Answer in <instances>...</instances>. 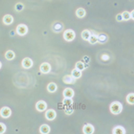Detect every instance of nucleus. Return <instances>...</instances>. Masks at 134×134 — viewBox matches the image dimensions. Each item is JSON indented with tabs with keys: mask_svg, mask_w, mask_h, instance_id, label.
Listing matches in <instances>:
<instances>
[{
	"mask_svg": "<svg viewBox=\"0 0 134 134\" xmlns=\"http://www.w3.org/2000/svg\"><path fill=\"white\" fill-rule=\"evenodd\" d=\"M126 101L130 105H134V93H129L126 97Z\"/></svg>",
	"mask_w": 134,
	"mask_h": 134,
	"instance_id": "5701e85b",
	"label": "nucleus"
},
{
	"mask_svg": "<svg viewBox=\"0 0 134 134\" xmlns=\"http://www.w3.org/2000/svg\"><path fill=\"white\" fill-rule=\"evenodd\" d=\"M63 29H64V25H63L60 21H55V23L52 25V30H53V31L55 32V33H58V32L62 31Z\"/></svg>",
	"mask_w": 134,
	"mask_h": 134,
	"instance_id": "9b49d317",
	"label": "nucleus"
},
{
	"mask_svg": "<svg viewBox=\"0 0 134 134\" xmlns=\"http://www.w3.org/2000/svg\"><path fill=\"white\" fill-rule=\"evenodd\" d=\"M63 37H64V38L65 41L71 42L75 38L76 34H75V32L73 31L72 30H66V31H64V34H63Z\"/></svg>",
	"mask_w": 134,
	"mask_h": 134,
	"instance_id": "f03ea898",
	"label": "nucleus"
},
{
	"mask_svg": "<svg viewBox=\"0 0 134 134\" xmlns=\"http://www.w3.org/2000/svg\"><path fill=\"white\" fill-rule=\"evenodd\" d=\"M6 131V126L5 124L3 122H0V134H3L5 133Z\"/></svg>",
	"mask_w": 134,
	"mask_h": 134,
	"instance_id": "c85d7f7f",
	"label": "nucleus"
},
{
	"mask_svg": "<svg viewBox=\"0 0 134 134\" xmlns=\"http://www.w3.org/2000/svg\"><path fill=\"white\" fill-rule=\"evenodd\" d=\"M83 59H84V62H85V64H88L90 61V57H87V55H85V57H83Z\"/></svg>",
	"mask_w": 134,
	"mask_h": 134,
	"instance_id": "7c9ffc66",
	"label": "nucleus"
},
{
	"mask_svg": "<svg viewBox=\"0 0 134 134\" xmlns=\"http://www.w3.org/2000/svg\"><path fill=\"white\" fill-rule=\"evenodd\" d=\"M126 133V131H125L124 127L122 126H115L114 128L113 129V134H125Z\"/></svg>",
	"mask_w": 134,
	"mask_h": 134,
	"instance_id": "dca6fc26",
	"label": "nucleus"
},
{
	"mask_svg": "<svg viewBox=\"0 0 134 134\" xmlns=\"http://www.w3.org/2000/svg\"><path fill=\"white\" fill-rule=\"evenodd\" d=\"M33 65V61L30 57H25L24 59L21 61V66L25 69H30Z\"/></svg>",
	"mask_w": 134,
	"mask_h": 134,
	"instance_id": "6e6552de",
	"label": "nucleus"
},
{
	"mask_svg": "<svg viewBox=\"0 0 134 134\" xmlns=\"http://www.w3.org/2000/svg\"><path fill=\"white\" fill-rule=\"evenodd\" d=\"M45 116H46V119L48 121H53L55 120V117H57V112L54 109H48L46 111V114H45Z\"/></svg>",
	"mask_w": 134,
	"mask_h": 134,
	"instance_id": "423d86ee",
	"label": "nucleus"
},
{
	"mask_svg": "<svg viewBox=\"0 0 134 134\" xmlns=\"http://www.w3.org/2000/svg\"><path fill=\"white\" fill-rule=\"evenodd\" d=\"M5 57L8 61H12V60H14V57H15V54H14V52L13 50H7L5 54Z\"/></svg>",
	"mask_w": 134,
	"mask_h": 134,
	"instance_id": "a211bd4d",
	"label": "nucleus"
},
{
	"mask_svg": "<svg viewBox=\"0 0 134 134\" xmlns=\"http://www.w3.org/2000/svg\"><path fill=\"white\" fill-rule=\"evenodd\" d=\"M108 41V36L105 33H100L98 34V42L100 44H105Z\"/></svg>",
	"mask_w": 134,
	"mask_h": 134,
	"instance_id": "4468645a",
	"label": "nucleus"
},
{
	"mask_svg": "<svg viewBox=\"0 0 134 134\" xmlns=\"http://www.w3.org/2000/svg\"><path fill=\"white\" fill-rule=\"evenodd\" d=\"M35 107H36L37 111H38V112H44V111H46L47 108V103L45 102V101L40 100V101H38V102L36 103Z\"/></svg>",
	"mask_w": 134,
	"mask_h": 134,
	"instance_id": "39448f33",
	"label": "nucleus"
},
{
	"mask_svg": "<svg viewBox=\"0 0 134 134\" xmlns=\"http://www.w3.org/2000/svg\"><path fill=\"white\" fill-rule=\"evenodd\" d=\"M12 114V110H11L8 107H3L0 109V116L5 119L9 118Z\"/></svg>",
	"mask_w": 134,
	"mask_h": 134,
	"instance_id": "20e7f679",
	"label": "nucleus"
},
{
	"mask_svg": "<svg viewBox=\"0 0 134 134\" xmlns=\"http://www.w3.org/2000/svg\"><path fill=\"white\" fill-rule=\"evenodd\" d=\"M47 90L49 93H55L57 90V85L55 82H50L47 86Z\"/></svg>",
	"mask_w": 134,
	"mask_h": 134,
	"instance_id": "f3484780",
	"label": "nucleus"
},
{
	"mask_svg": "<svg viewBox=\"0 0 134 134\" xmlns=\"http://www.w3.org/2000/svg\"><path fill=\"white\" fill-rule=\"evenodd\" d=\"M131 19H132L134 21V9L131 12Z\"/></svg>",
	"mask_w": 134,
	"mask_h": 134,
	"instance_id": "2f4dec72",
	"label": "nucleus"
},
{
	"mask_svg": "<svg viewBox=\"0 0 134 134\" xmlns=\"http://www.w3.org/2000/svg\"><path fill=\"white\" fill-rule=\"evenodd\" d=\"M16 33L18 34L19 36H24L28 33V27L27 25L23 24V23H21V24L17 25L16 27Z\"/></svg>",
	"mask_w": 134,
	"mask_h": 134,
	"instance_id": "7ed1b4c3",
	"label": "nucleus"
},
{
	"mask_svg": "<svg viewBox=\"0 0 134 134\" xmlns=\"http://www.w3.org/2000/svg\"><path fill=\"white\" fill-rule=\"evenodd\" d=\"M14 8H15L16 12H21V11L24 9V5L23 3H17L15 6H14Z\"/></svg>",
	"mask_w": 134,
	"mask_h": 134,
	"instance_id": "bb28decb",
	"label": "nucleus"
},
{
	"mask_svg": "<svg viewBox=\"0 0 134 134\" xmlns=\"http://www.w3.org/2000/svg\"><path fill=\"white\" fill-rule=\"evenodd\" d=\"M72 104H73L72 98H64L63 100V105H64V107H71V105H72Z\"/></svg>",
	"mask_w": 134,
	"mask_h": 134,
	"instance_id": "b1692460",
	"label": "nucleus"
},
{
	"mask_svg": "<svg viewBox=\"0 0 134 134\" xmlns=\"http://www.w3.org/2000/svg\"><path fill=\"white\" fill-rule=\"evenodd\" d=\"M40 71L42 73H44V74H47V73H48L49 72L51 71V65L49 63H42L40 67Z\"/></svg>",
	"mask_w": 134,
	"mask_h": 134,
	"instance_id": "0eeeda50",
	"label": "nucleus"
},
{
	"mask_svg": "<svg viewBox=\"0 0 134 134\" xmlns=\"http://www.w3.org/2000/svg\"><path fill=\"white\" fill-rule=\"evenodd\" d=\"M1 67H2V63L0 62V69H1Z\"/></svg>",
	"mask_w": 134,
	"mask_h": 134,
	"instance_id": "473e14b6",
	"label": "nucleus"
},
{
	"mask_svg": "<svg viewBox=\"0 0 134 134\" xmlns=\"http://www.w3.org/2000/svg\"><path fill=\"white\" fill-rule=\"evenodd\" d=\"M98 34L95 33L94 31H91V35H90V38H88V42L92 45L96 44V43H98Z\"/></svg>",
	"mask_w": 134,
	"mask_h": 134,
	"instance_id": "2eb2a0df",
	"label": "nucleus"
},
{
	"mask_svg": "<svg viewBox=\"0 0 134 134\" xmlns=\"http://www.w3.org/2000/svg\"><path fill=\"white\" fill-rule=\"evenodd\" d=\"M63 81L65 84H74L75 81H76V79L72 74L65 75V76H64V78H63Z\"/></svg>",
	"mask_w": 134,
	"mask_h": 134,
	"instance_id": "f8f14e48",
	"label": "nucleus"
},
{
	"mask_svg": "<svg viewBox=\"0 0 134 134\" xmlns=\"http://www.w3.org/2000/svg\"><path fill=\"white\" fill-rule=\"evenodd\" d=\"M64 112H65V114H67V115H70V114H72L73 113L72 105H71V107H65V109H64Z\"/></svg>",
	"mask_w": 134,
	"mask_h": 134,
	"instance_id": "cd10ccee",
	"label": "nucleus"
},
{
	"mask_svg": "<svg viewBox=\"0 0 134 134\" xmlns=\"http://www.w3.org/2000/svg\"><path fill=\"white\" fill-rule=\"evenodd\" d=\"M90 35H91V31H88V30H84L81 34L82 40H86V41H88V38H90Z\"/></svg>",
	"mask_w": 134,
	"mask_h": 134,
	"instance_id": "412c9836",
	"label": "nucleus"
},
{
	"mask_svg": "<svg viewBox=\"0 0 134 134\" xmlns=\"http://www.w3.org/2000/svg\"><path fill=\"white\" fill-rule=\"evenodd\" d=\"M75 14H76V16L78 18H83V17H85L86 15V10L82 7H80L76 10Z\"/></svg>",
	"mask_w": 134,
	"mask_h": 134,
	"instance_id": "6ab92c4d",
	"label": "nucleus"
},
{
	"mask_svg": "<svg viewBox=\"0 0 134 134\" xmlns=\"http://www.w3.org/2000/svg\"><path fill=\"white\" fill-rule=\"evenodd\" d=\"M63 95H64V98H72L74 96V90L72 88H66L63 91Z\"/></svg>",
	"mask_w": 134,
	"mask_h": 134,
	"instance_id": "1a4fd4ad",
	"label": "nucleus"
},
{
	"mask_svg": "<svg viewBox=\"0 0 134 134\" xmlns=\"http://www.w3.org/2000/svg\"><path fill=\"white\" fill-rule=\"evenodd\" d=\"M40 132L42 134H48L50 132V127L47 124H42L40 127Z\"/></svg>",
	"mask_w": 134,
	"mask_h": 134,
	"instance_id": "aec40b11",
	"label": "nucleus"
},
{
	"mask_svg": "<svg viewBox=\"0 0 134 134\" xmlns=\"http://www.w3.org/2000/svg\"><path fill=\"white\" fill-rule=\"evenodd\" d=\"M122 20L124 21L131 20V13L128 12V11H124V12H122Z\"/></svg>",
	"mask_w": 134,
	"mask_h": 134,
	"instance_id": "a878e982",
	"label": "nucleus"
},
{
	"mask_svg": "<svg viewBox=\"0 0 134 134\" xmlns=\"http://www.w3.org/2000/svg\"><path fill=\"white\" fill-rule=\"evenodd\" d=\"M75 68L82 72L84 69H86V68H85V63H84V62H81V61L77 62V63H76V64H75Z\"/></svg>",
	"mask_w": 134,
	"mask_h": 134,
	"instance_id": "393cba45",
	"label": "nucleus"
},
{
	"mask_svg": "<svg viewBox=\"0 0 134 134\" xmlns=\"http://www.w3.org/2000/svg\"><path fill=\"white\" fill-rule=\"evenodd\" d=\"M14 23V17L11 14H5L3 17V23L5 25H10Z\"/></svg>",
	"mask_w": 134,
	"mask_h": 134,
	"instance_id": "ddd939ff",
	"label": "nucleus"
},
{
	"mask_svg": "<svg viewBox=\"0 0 134 134\" xmlns=\"http://www.w3.org/2000/svg\"><path fill=\"white\" fill-rule=\"evenodd\" d=\"M115 19H116V21H122L124 20H122V14H119L116 15L115 17Z\"/></svg>",
	"mask_w": 134,
	"mask_h": 134,
	"instance_id": "c756f323",
	"label": "nucleus"
},
{
	"mask_svg": "<svg viewBox=\"0 0 134 134\" xmlns=\"http://www.w3.org/2000/svg\"><path fill=\"white\" fill-rule=\"evenodd\" d=\"M72 75L77 80V79H80V78L81 77V75H82V72H81V71H80V70H78V69L74 68L72 71Z\"/></svg>",
	"mask_w": 134,
	"mask_h": 134,
	"instance_id": "4be33fe9",
	"label": "nucleus"
},
{
	"mask_svg": "<svg viewBox=\"0 0 134 134\" xmlns=\"http://www.w3.org/2000/svg\"><path fill=\"white\" fill-rule=\"evenodd\" d=\"M82 131H83V133H85V134H92V133H94V131H95L94 126H93L92 124H85L83 126V128H82Z\"/></svg>",
	"mask_w": 134,
	"mask_h": 134,
	"instance_id": "9d476101",
	"label": "nucleus"
},
{
	"mask_svg": "<svg viewBox=\"0 0 134 134\" xmlns=\"http://www.w3.org/2000/svg\"><path fill=\"white\" fill-rule=\"evenodd\" d=\"M110 112L113 114H119L122 111V105L119 101H114L110 105Z\"/></svg>",
	"mask_w": 134,
	"mask_h": 134,
	"instance_id": "f257e3e1",
	"label": "nucleus"
}]
</instances>
